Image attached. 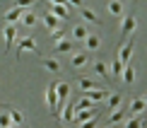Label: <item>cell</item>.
<instances>
[{"mask_svg": "<svg viewBox=\"0 0 147 128\" xmlns=\"http://www.w3.org/2000/svg\"><path fill=\"white\" fill-rule=\"evenodd\" d=\"M46 106L48 109H51V111L53 114H56V116H58V94H56V82H48L46 85Z\"/></svg>", "mask_w": 147, "mask_h": 128, "instance_id": "cell-1", "label": "cell"}, {"mask_svg": "<svg viewBox=\"0 0 147 128\" xmlns=\"http://www.w3.org/2000/svg\"><path fill=\"white\" fill-rule=\"evenodd\" d=\"M56 94H58V111L63 109V104L68 102V97H70V85L68 82H56ZM60 116V114H58Z\"/></svg>", "mask_w": 147, "mask_h": 128, "instance_id": "cell-2", "label": "cell"}, {"mask_svg": "<svg viewBox=\"0 0 147 128\" xmlns=\"http://www.w3.org/2000/svg\"><path fill=\"white\" fill-rule=\"evenodd\" d=\"M135 27H138V17L130 12V15H125L123 22H121V34H123V36L133 34V32H135Z\"/></svg>", "mask_w": 147, "mask_h": 128, "instance_id": "cell-3", "label": "cell"}, {"mask_svg": "<svg viewBox=\"0 0 147 128\" xmlns=\"http://www.w3.org/2000/svg\"><path fill=\"white\" fill-rule=\"evenodd\" d=\"M96 114H99V109H96V106H92V109H80V111H75V116H72V123L89 121V119H94Z\"/></svg>", "mask_w": 147, "mask_h": 128, "instance_id": "cell-4", "label": "cell"}, {"mask_svg": "<svg viewBox=\"0 0 147 128\" xmlns=\"http://www.w3.org/2000/svg\"><path fill=\"white\" fill-rule=\"evenodd\" d=\"M109 94H111V92H109V89H101V87H94V89H87V92H82V97L92 99L94 104H96V102H104Z\"/></svg>", "mask_w": 147, "mask_h": 128, "instance_id": "cell-5", "label": "cell"}, {"mask_svg": "<svg viewBox=\"0 0 147 128\" xmlns=\"http://www.w3.org/2000/svg\"><path fill=\"white\" fill-rule=\"evenodd\" d=\"M36 46V41H34V36H24V39L20 41V44H17V48H15V58L20 60V56L24 51H32V48Z\"/></svg>", "mask_w": 147, "mask_h": 128, "instance_id": "cell-6", "label": "cell"}, {"mask_svg": "<svg viewBox=\"0 0 147 128\" xmlns=\"http://www.w3.org/2000/svg\"><path fill=\"white\" fill-rule=\"evenodd\" d=\"M133 46H135V39H133L130 36V41H128V44H123L121 46V51H118V60L121 63H130V56H133Z\"/></svg>", "mask_w": 147, "mask_h": 128, "instance_id": "cell-7", "label": "cell"}, {"mask_svg": "<svg viewBox=\"0 0 147 128\" xmlns=\"http://www.w3.org/2000/svg\"><path fill=\"white\" fill-rule=\"evenodd\" d=\"M87 63H89V53L87 51H75V53H72V58H70L72 68H84Z\"/></svg>", "mask_w": 147, "mask_h": 128, "instance_id": "cell-8", "label": "cell"}, {"mask_svg": "<svg viewBox=\"0 0 147 128\" xmlns=\"http://www.w3.org/2000/svg\"><path fill=\"white\" fill-rule=\"evenodd\" d=\"M51 15H56L58 20H68V15H70V7H65V5H56V3H51Z\"/></svg>", "mask_w": 147, "mask_h": 128, "instance_id": "cell-9", "label": "cell"}, {"mask_svg": "<svg viewBox=\"0 0 147 128\" xmlns=\"http://www.w3.org/2000/svg\"><path fill=\"white\" fill-rule=\"evenodd\" d=\"M82 41H84V48H87V51H96V48L101 46V39L96 34H87Z\"/></svg>", "mask_w": 147, "mask_h": 128, "instance_id": "cell-10", "label": "cell"}, {"mask_svg": "<svg viewBox=\"0 0 147 128\" xmlns=\"http://www.w3.org/2000/svg\"><path fill=\"white\" fill-rule=\"evenodd\" d=\"M3 34H5V48H7V51H12V41H15V34H17L15 24H7V27L3 29Z\"/></svg>", "mask_w": 147, "mask_h": 128, "instance_id": "cell-11", "label": "cell"}, {"mask_svg": "<svg viewBox=\"0 0 147 128\" xmlns=\"http://www.w3.org/2000/svg\"><path fill=\"white\" fill-rule=\"evenodd\" d=\"M65 51H75V48H72V41L63 36L60 41H56V46H53V53H65Z\"/></svg>", "mask_w": 147, "mask_h": 128, "instance_id": "cell-12", "label": "cell"}, {"mask_svg": "<svg viewBox=\"0 0 147 128\" xmlns=\"http://www.w3.org/2000/svg\"><path fill=\"white\" fill-rule=\"evenodd\" d=\"M121 77H123L125 85H133V82H135V68H133L130 63H125V65H123V72H121Z\"/></svg>", "mask_w": 147, "mask_h": 128, "instance_id": "cell-13", "label": "cell"}, {"mask_svg": "<svg viewBox=\"0 0 147 128\" xmlns=\"http://www.w3.org/2000/svg\"><path fill=\"white\" fill-rule=\"evenodd\" d=\"M145 109H147L145 99H133V102H130V106H128V111H130V116H138V114H142Z\"/></svg>", "mask_w": 147, "mask_h": 128, "instance_id": "cell-14", "label": "cell"}, {"mask_svg": "<svg viewBox=\"0 0 147 128\" xmlns=\"http://www.w3.org/2000/svg\"><path fill=\"white\" fill-rule=\"evenodd\" d=\"M41 20H44V24H46L48 32H51V29H58V24H60V20H58L56 15H51V12H44V17H41Z\"/></svg>", "mask_w": 147, "mask_h": 128, "instance_id": "cell-15", "label": "cell"}, {"mask_svg": "<svg viewBox=\"0 0 147 128\" xmlns=\"http://www.w3.org/2000/svg\"><path fill=\"white\" fill-rule=\"evenodd\" d=\"M72 116H75V104H72V102H65V104H63V111H60V119L70 123Z\"/></svg>", "mask_w": 147, "mask_h": 128, "instance_id": "cell-16", "label": "cell"}, {"mask_svg": "<svg viewBox=\"0 0 147 128\" xmlns=\"http://www.w3.org/2000/svg\"><path fill=\"white\" fill-rule=\"evenodd\" d=\"M22 7H12L10 12H5V20H7V24H17V22H20L22 20Z\"/></svg>", "mask_w": 147, "mask_h": 128, "instance_id": "cell-17", "label": "cell"}, {"mask_svg": "<svg viewBox=\"0 0 147 128\" xmlns=\"http://www.w3.org/2000/svg\"><path fill=\"white\" fill-rule=\"evenodd\" d=\"M92 68H94L96 75L104 77V80H109V77H111V75H109V65L104 63V60H94V65H92Z\"/></svg>", "mask_w": 147, "mask_h": 128, "instance_id": "cell-18", "label": "cell"}, {"mask_svg": "<svg viewBox=\"0 0 147 128\" xmlns=\"http://www.w3.org/2000/svg\"><path fill=\"white\" fill-rule=\"evenodd\" d=\"M125 119V109H121V106H116L113 109V114L109 116V126H113V123H121V121Z\"/></svg>", "mask_w": 147, "mask_h": 128, "instance_id": "cell-19", "label": "cell"}, {"mask_svg": "<svg viewBox=\"0 0 147 128\" xmlns=\"http://www.w3.org/2000/svg\"><path fill=\"white\" fill-rule=\"evenodd\" d=\"M22 24H24V27H29V29L36 27V15H34L32 10H24L22 12Z\"/></svg>", "mask_w": 147, "mask_h": 128, "instance_id": "cell-20", "label": "cell"}, {"mask_svg": "<svg viewBox=\"0 0 147 128\" xmlns=\"http://www.w3.org/2000/svg\"><path fill=\"white\" fill-rule=\"evenodd\" d=\"M106 7H109V12H111L113 17H121V15H123V3H121V0H111Z\"/></svg>", "mask_w": 147, "mask_h": 128, "instance_id": "cell-21", "label": "cell"}, {"mask_svg": "<svg viewBox=\"0 0 147 128\" xmlns=\"http://www.w3.org/2000/svg\"><path fill=\"white\" fill-rule=\"evenodd\" d=\"M41 65H44L46 70H51V72H58L60 70V63L56 58H41Z\"/></svg>", "mask_w": 147, "mask_h": 128, "instance_id": "cell-22", "label": "cell"}, {"mask_svg": "<svg viewBox=\"0 0 147 128\" xmlns=\"http://www.w3.org/2000/svg\"><path fill=\"white\" fill-rule=\"evenodd\" d=\"M80 15H82V17H84V20H87V22H92V24H96V22H99V17H96L94 12L89 10V7H84V5H82V7H80Z\"/></svg>", "mask_w": 147, "mask_h": 128, "instance_id": "cell-23", "label": "cell"}, {"mask_svg": "<svg viewBox=\"0 0 147 128\" xmlns=\"http://www.w3.org/2000/svg\"><path fill=\"white\" fill-rule=\"evenodd\" d=\"M142 126H145V119L140 116V114H138V116H130L128 123H125V128H142Z\"/></svg>", "mask_w": 147, "mask_h": 128, "instance_id": "cell-24", "label": "cell"}, {"mask_svg": "<svg viewBox=\"0 0 147 128\" xmlns=\"http://www.w3.org/2000/svg\"><path fill=\"white\" fill-rule=\"evenodd\" d=\"M77 87L82 89V92H87V89H94L96 85H94V80H89V77H80V80H77Z\"/></svg>", "mask_w": 147, "mask_h": 128, "instance_id": "cell-25", "label": "cell"}, {"mask_svg": "<svg viewBox=\"0 0 147 128\" xmlns=\"http://www.w3.org/2000/svg\"><path fill=\"white\" fill-rule=\"evenodd\" d=\"M87 34H89V32H87V27H84V24H77V27L72 29V36H75L77 41H82V39H84Z\"/></svg>", "mask_w": 147, "mask_h": 128, "instance_id": "cell-26", "label": "cell"}, {"mask_svg": "<svg viewBox=\"0 0 147 128\" xmlns=\"http://www.w3.org/2000/svg\"><path fill=\"white\" fill-rule=\"evenodd\" d=\"M7 114H10V121H12V123H22V121H24V116H22L20 109H7Z\"/></svg>", "mask_w": 147, "mask_h": 128, "instance_id": "cell-27", "label": "cell"}, {"mask_svg": "<svg viewBox=\"0 0 147 128\" xmlns=\"http://www.w3.org/2000/svg\"><path fill=\"white\" fill-rule=\"evenodd\" d=\"M106 99H109V109H116V106H121V102H123V94H109Z\"/></svg>", "mask_w": 147, "mask_h": 128, "instance_id": "cell-28", "label": "cell"}, {"mask_svg": "<svg viewBox=\"0 0 147 128\" xmlns=\"http://www.w3.org/2000/svg\"><path fill=\"white\" fill-rule=\"evenodd\" d=\"M121 72H123V63H121L118 58L111 60V75H121Z\"/></svg>", "mask_w": 147, "mask_h": 128, "instance_id": "cell-29", "label": "cell"}, {"mask_svg": "<svg viewBox=\"0 0 147 128\" xmlns=\"http://www.w3.org/2000/svg\"><path fill=\"white\" fill-rule=\"evenodd\" d=\"M34 3H36V0H15V7L29 10V7H34Z\"/></svg>", "mask_w": 147, "mask_h": 128, "instance_id": "cell-30", "label": "cell"}, {"mask_svg": "<svg viewBox=\"0 0 147 128\" xmlns=\"http://www.w3.org/2000/svg\"><path fill=\"white\" fill-rule=\"evenodd\" d=\"M10 123H12V121H10V114L3 111V114H0V128H7Z\"/></svg>", "mask_w": 147, "mask_h": 128, "instance_id": "cell-31", "label": "cell"}, {"mask_svg": "<svg viewBox=\"0 0 147 128\" xmlns=\"http://www.w3.org/2000/svg\"><path fill=\"white\" fill-rule=\"evenodd\" d=\"M80 128H96V116L89 119V121H82V123H80Z\"/></svg>", "mask_w": 147, "mask_h": 128, "instance_id": "cell-32", "label": "cell"}, {"mask_svg": "<svg viewBox=\"0 0 147 128\" xmlns=\"http://www.w3.org/2000/svg\"><path fill=\"white\" fill-rule=\"evenodd\" d=\"M51 36H53V41H60V39H63V32H60V29H51Z\"/></svg>", "mask_w": 147, "mask_h": 128, "instance_id": "cell-33", "label": "cell"}, {"mask_svg": "<svg viewBox=\"0 0 147 128\" xmlns=\"http://www.w3.org/2000/svg\"><path fill=\"white\" fill-rule=\"evenodd\" d=\"M70 7H82V0H68Z\"/></svg>", "mask_w": 147, "mask_h": 128, "instance_id": "cell-34", "label": "cell"}, {"mask_svg": "<svg viewBox=\"0 0 147 128\" xmlns=\"http://www.w3.org/2000/svg\"><path fill=\"white\" fill-rule=\"evenodd\" d=\"M48 3H56V5H65V7H70L68 0H48Z\"/></svg>", "mask_w": 147, "mask_h": 128, "instance_id": "cell-35", "label": "cell"}, {"mask_svg": "<svg viewBox=\"0 0 147 128\" xmlns=\"http://www.w3.org/2000/svg\"><path fill=\"white\" fill-rule=\"evenodd\" d=\"M7 128H24V126H22V123H10Z\"/></svg>", "mask_w": 147, "mask_h": 128, "instance_id": "cell-36", "label": "cell"}, {"mask_svg": "<svg viewBox=\"0 0 147 128\" xmlns=\"http://www.w3.org/2000/svg\"><path fill=\"white\" fill-rule=\"evenodd\" d=\"M142 99H145V104H147V94H145V97H142Z\"/></svg>", "mask_w": 147, "mask_h": 128, "instance_id": "cell-37", "label": "cell"}, {"mask_svg": "<svg viewBox=\"0 0 147 128\" xmlns=\"http://www.w3.org/2000/svg\"><path fill=\"white\" fill-rule=\"evenodd\" d=\"M109 128H111V126H109Z\"/></svg>", "mask_w": 147, "mask_h": 128, "instance_id": "cell-38", "label": "cell"}]
</instances>
